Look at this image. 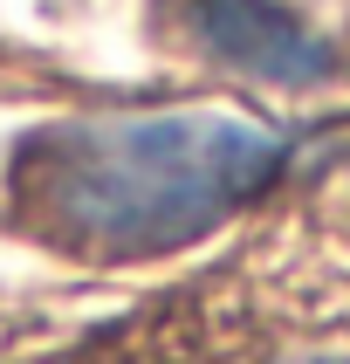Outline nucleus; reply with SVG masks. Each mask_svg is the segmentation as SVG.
I'll list each match as a JSON object with an SVG mask.
<instances>
[{"instance_id": "obj_2", "label": "nucleus", "mask_w": 350, "mask_h": 364, "mask_svg": "<svg viewBox=\"0 0 350 364\" xmlns=\"http://www.w3.org/2000/svg\"><path fill=\"white\" fill-rule=\"evenodd\" d=\"M185 41L268 90H316L337 76V41L295 0H172Z\"/></svg>"}, {"instance_id": "obj_3", "label": "nucleus", "mask_w": 350, "mask_h": 364, "mask_svg": "<svg viewBox=\"0 0 350 364\" xmlns=\"http://www.w3.org/2000/svg\"><path fill=\"white\" fill-rule=\"evenodd\" d=\"M288 364H329V358H288Z\"/></svg>"}, {"instance_id": "obj_1", "label": "nucleus", "mask_w": 350, "mask_h": 364, "mask_svg": "<svg viewBox=\"0 0 350 364\" xmlns=\"http://www.w3.org/2000/svg\"><path fill=\"white\" fill-rule=\"evenodd\" d=\"M288 138L226 110L62 117L21 138L14 206L28 234L82 262H138L213 234L282 172Z\"/></svg>"}]
</instances>
